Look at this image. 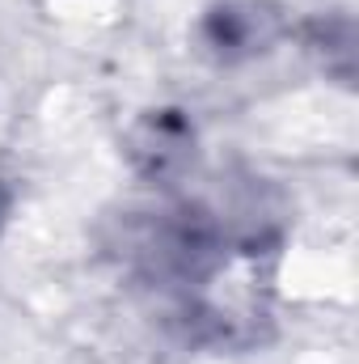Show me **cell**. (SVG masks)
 I'll return each instance as SVG.
<instances>
[{"mask_svg":"<svg viewBox=\"0 0 359 364\" xmlns=\"http://www.w3.org/2000/svg\"><path fill=\"white\" fill-rule=\"evenodd\" d=\"M190 153H194V127H190V119L182 110H153L131 136L136 166L157 182L182 174Z\"/></svg>","mask_w":359,"mask_h":364,"instance_id":"7a4b0ae2","label":"cell"},{"mask_svg":"<svg viewBox=\"0 0 359 364\" xmlns=\"http://www.w3.org/2000/svg\"><path fill=\"white\" fill-rule=\"evenodd\" d=\"M275 233L224 220L207 203H170L123 225V263L153 288L194 343L237 348L258 339L267 318V272Z\"/></svg>","mask_w":359,"mask_h":364,"instance_id":"6da1fadb","label":"cell"},{"mask_svg":"<svg viewBox=\"0 0 359 364\" xmlns=\"http://www.w3.org/2000/svg\"><path fill=\"white\" fill-rule=\"evenodd\" d=\"M207 47L220 60H245L254 51H267L279 34V17L263 4H220L207 13Z\"/></svg>","mask_w":359,"mask_h":364,"instance_id":"3957f363","label":"cell"},{"mask_svg":"<svg viewBox=\"0 0 359 364\" xmlns=\"http://www.w3.org/2000/svg\"><path fill=\"white\" fill-rule=\"evenodd\" d=\"M4 212H9V191L0 186V225H4Z\"/></svg>","mask_w":359,"mask_h":364,"instance_id":"277c9868","label":"cell"}]
</instances>
